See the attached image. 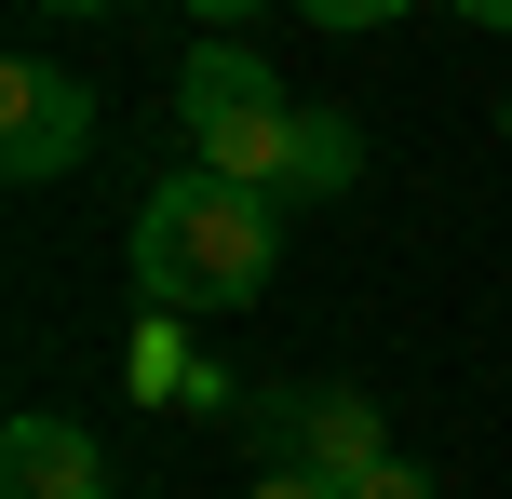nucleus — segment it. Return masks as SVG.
<instances>
[{
	"instance_id": "obj_13",
	"label": "nucleus",
	"mask_w": 512,
	"mask_h": 499,
	"mask_svg": "<svg viewBox=\"0 0 512 499\" xmlns=\"http://www.w3.org/2000/svg\"><path fill=\"white\" fill-rule=\"evenodd\" d=\"M41 14H108V0H41Z\"/></svg>"
},
{
	"instance_id": "obj_5",
	"label": "nucleus",
	"mask_w": 512,
	"mask_h": 499,
	"mask_svg": "<svg viewBox=\"0 0 512 499\" xmlns=\"http://www.w3.org/2000/svg\"><path fill=\"white\" fill-rule=\"evenodd\" d=\"M0 499H108V459L81 419H14L0 432Z\"/></svg>"
},
{
	"instance_id": "obj_14",
	"label": "nucleus",
	"mask_w": 512,
	"mask_h": 499,
	"mask_svg": "<svg viewBox=\"0 0 512 499\" xmlns=\"http://www.w3.org/2000/svg\"><path fill=\"white\" fill-rule=\"evenodd\" d=\"M499 122H512V108H499Z\"/></svg>"
},
{
	"instance_id": "obj_11",
	"label": "nucleus",
	"mask_w": 512,
	"mask_h": 499,
	"mask_svg": "<svg viewBox=\"0 0 512 499\" xmlns=\"http://www.w3.org/2000/svg\"><path fill=\"white\" fill-rule=\"evenodd\" d=\"M189 14H203V27H243V14H270V0H189Z\"/></svg>"
},
{
	"instance_id": "obj_9",
	"label": "nucleus",
	"mask_w": 512,
	"mask_h": 499,
	"mask_svg": "<svg viewBox=\"0 0 512 499\" xmlns=\"http://www.w3.org/2000/svg\"><path fill=\"white\" fill-rule=\"evenodd\" d=\"M351 499H445V486H432V473H418V459H405V446H391V459H378V473H364Z\"/></svg>"
},
{
	"instance_id": "obj_4",
	"label": "nucleus",
	"mask_w": 512,
	"mask_h": 499,
	"mask_svg": "<svg viewBox=\"0 0 512 499\" xmlns=\"http://www.w3.org/2000/svg\"><path fill=\"white\" fill-rule=\"evenodd\" d=\"M68 162H95V95H81V68H54V54H14V68H0V176L54 189Z\"/></svg>"
},
{
	"instance_id": "obj_8",
	"label": "nucleus",
	"mask_w": 512,
	"mask_h": 499,
	"mask_svg": "<svg viewBox=\"0 0 512 499\" xmlns=\"http://www.w3.org/2000/svg\"><path fill=\"white\" fill-rule=\"evenodd\" d=\"M310 27H337V41H364V27H405V0H297Z\"/></svg>"
},
{
	"instance_id": "obj_7",
	"label": "nucleus",
	"mask_w": 512,
	"mask_h": 499,
	"mask_svg": "<svg viewBox=\"0 0 512 499\" xmlns=\"http://www.w3.org/2000/svg\"><path fill=\"white\" fill-rule=\"evenodd\" d=\"M364 176V122L351 108H297V162H283V203H337Z\"/></svg>"
},
{
	"instance_id": "obj_3",
	"label": "nucleus",
	"mask_w": 512,
	"mask_h": 499,
	"mask_svg": "<svg viewBox=\"0 0 512 499\" xmlns=\"http://www.w3.org/2000/svg\"><path fill=\"white\" fill-rule=\"evenodd\" d=\"M230 419H243L256 473H324V486H364V473L391 459L378 392H351V378H256Z\"/></svg>"
},
{
	"instance_id": "obj_10",
	"label": "nucleus",
	"mask_w": 512,
	"mask_h": 499,
	"mask_svg": "<svg viewBox=\"0 0 512 499\" xmlns=\"http://www.w3.org/2000/svg\"><path fill=\"white\" fill-rule=\"evenodd\" d=\"M243 499H351V486H324V473H256Z\"/></svg>"
},
{
	"instance_id": "obj_1",
	"label": "nucleus",
	"mask_w": 512,
	"mask_h": 499,
	"mask_svg": "<svg viewBox=\"0 0 512 499\" xmlns=\"http://www.w3.org/2000/svg\"><path fill=\"white\" fill-rule=\"evenodd\" d=\"M270 257H283V203L203 176V162H176L135 203V297L149 311H243V297H270Z\"/></svg>"
},
{
	"instance_id": "obj_6",
	"label": "nucleus",
	"mask_w": 512,
	"mask_h": 499,
	"mask_svg": "<svg viewBox=\"0 0 512 499\" xmlns=\"http://www.w3.org/2000/svg\"><path fill=\"white\" fill-rule=\"evenodd\" d=\"M135 405H243V392L176 338V311H149V324H135Z\"/></svg>"
},
{
	"instance_id": "obj_2",
	"label": "nucleus",
	"mask_w": 512,
	"mask_h": 499,
	"mask_svg": "<svg viewBox=\"0 0 512 499\" xmlns=\"http://www.w3.org/2000/svg\"><path fill=\"white\" fill-rule=\"evenodd\" d=\"M176 122H189V162L230 189H270L283 203V162H297V95L270 81L256 41H189L176 68Z\"/></svg>"
},
{
	"instance_id": "obj_12",
	"label": "nucleus",
	"mask_w": 512,
	"mask_h": 499,
	"mask_svg": "<svg viewBox=\"0 0 512 499\" xmlns=\"http://www.w3.org/2000/svg\"><path fill=\"white\" fill-rule=\"evenodd\" d=\"M459 14H472V27H499V41H512V0H459Z\"/></svg>"
}]
</instances>
